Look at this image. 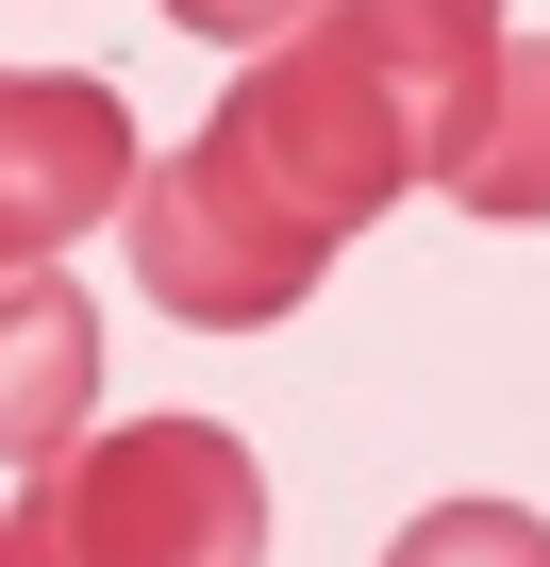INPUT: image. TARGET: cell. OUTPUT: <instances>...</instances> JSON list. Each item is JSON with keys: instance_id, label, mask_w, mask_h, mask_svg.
Wrapping results in <instances>:
<instances>
[{"instance_id": "6da1fadb", "label": "cell", "mask_w": 550, "mask_h": 567, "mask_svg": "<svg viewBox=\"0 0 550 567\" xmlns=\"http://www.w3.org/2000/svg\"><path fill=\"white\" fill-rule=\"evenodd\" d=\"M484 68H500V18H467V0H334V18H284L234 68V101L200 117V151L250 167L318 250H351L401 184L450 167Z\"/></svg>"}, {"instance_id": "7a4b0ae2", "label": "cell", "mask_w": 550, "mask_h": 567, "mask_svg": "<svg viewBox=\"0 0 550 567\" xmlns=\"http://www.w3.org/2000/svg\"><path fill=\"white\" fill-rule=\"evenodd\" d=\"M18 567H267V467L217 417H134L34 467Z\"/></svg>"}, {"instance_id": "3957f363", "label": "cell", "mask_w": 550, "mask_h": 567, "mask_svg": "<svg viewBox=\"0 0 550 567\" xmlns=\"http://www.w3.org/2000/svg\"><path fill=\"white\" fill-rule=\"evenodd\" d=\"M318 267H334V250L267 200L250 167H217L200 134L134 167V301H151V318H184V334H267L284 301H318Z\"/></svg>"}, {"instance_id": "277c9868", "label": "cell", "mask_w": 550, "mask_h": 567, "mask_svg": "<svg viewBox=\"0 0 550 567\" xmlns=\"http://www.w3.org/2000/svg\"><path fill=\"white\" fill-rule=\"evenodd\" d=\"M117 217H134V101L84 68H0V284Z\"/></svg>"}, {"instance_id": "5b68a950", "label": "cell", "mask_w": 550, "mask_h": 567, "mask_svg": "<svg viewBox=\"0 0 550 567\" xmlns=\"http://www.w3.org/2000/svg\"><path fill=\"white\" fill-rule=\"evenodd\" d=\"M101 417V301L68 267H18L0 284V467H68Z\"/></svg>"}, {"instance_id": "8992f818", "label": "cell", "mask_w": 550, "mask_h": 567, "mask_svg": "<svg viewBox=\"0 0 550 567\" xmlns=\"http://www.w3.org/2000/svg\"><path fill=\"white\" fill-rule=\"evenodd\" d=\"M467 217H500V234H533L550 217V34H517L500 18V68H484V101H467V134H450V167H434Z\"/></svg>"}, {"instance_id": "52a82bcc", "label": "cell", "mask_w": 550, "mask_h": 567, "mask_svg": "<svg viewBox=\"0 0 550 567\" xmlns=\"http://www.w3.org/2000/svg\"><path fill=\"white\" fill-rule=\"evenodd\" d=\"M384 567H550V517L533 501H434V517H401Z\"/></svg>"}, {"instance_id": "ba28073f", "label": "cell", "mask_w": 550, "mask_h": 567, "mask_svg": "<svg viewBox=\"0 0 550 567\" xmlns=\"http://www.w3.org/2000/svg\"><path fill=\"white\" fill-rule=\"evenodd\" d=\"M0 567H18V517H0Z\"/></svg>"}]
</instances>
